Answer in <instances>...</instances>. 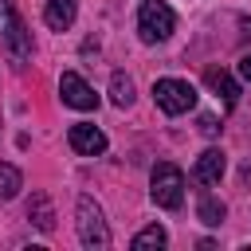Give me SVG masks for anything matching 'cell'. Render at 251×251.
Masks as SVG:
<instances>
[{"label": "cell", "instance_id": "cell-5", "mask_svg": "<svg viewBox=\"0 0 251 251\" xmlns=\"http://www.w3.org/2000/svg\"><path fill=\"white\" fill-rule=\"evenodd\" d=\"M153 102L165 114H184V110L196 106V86L184 82V78H157L153 82Z\"/></svg>", "mask_w": 251, "mask_h": 251}, {"label": "cell", "instance_id": "cell-12", "mask_svg": "<svg viewBox=\"0 0 251 251\" xmlns=\"http://www.w3.org/2000/svg\"><path fill=\"white\" fill-rule=\"evenodd\" d=\"M224 216H227V208H224V200H220V196H200V204H196V220H200V224L220 227V224H224Z\"/></svg>", "mask_w": 251, "mask_h": 251}, {"label": "cell", "instance_id": "cell-3", "mask_svg": "<svg viewBox=\"0 0 251 251\" xmlns=\"http://www.w3.org/2000/svg\"><path fill=\"white\" fill-rule=\"evenodd\" d=\"M75 216H78L75 224H78V243H82V247H90V251L110 247V227H106V216H102V208H98L90 196H78Z\"/></svg>", "mask_w": 251, "mask_h": 251}, {"label": "cell", "instance_id": "cell-14", "mask_svg": "<svg viewBox=\"0 0 251 251\" xmlns=\"http://www.w3.org/2000/svg\"><path fill=\"white\" fill-rule=\"evenodd\" d=\"M165 243H169V235H165V227H157V224H149L145 231H137V235L129 239L133 251H153V247H165Z\"/></svg>", "mask_w": 251, "mask_h": 251}, {"label": "cell", "instance_id": "cell-7", "mask_svg": "<svg viewBox=\"0 0 251 251\" xmlns=\"http://www.w3.org/2000/svg\"><path fill=\"white\" fill-rule=\"evenodd\" d=\"M67 141H71V149L82 153V157H98V153H106V133H102L98 126H90V122H75L71 133H67Z\"/></svg>", "mask_w": 251, "mask_h": 251}, {"label": "cell", "instance_id": "cell-2", "mask_svg": "<svg viewBox=\"0 0 251 251\" xmlns=\"http://www.w3.org/2000/svg\"><path fill=\"white\" fill-rule=\"evenodd\" d=\"M0 39H4V47H8L16 67H24L31 59V35H27V27H24V20H20L12 0H0Z\"/></svg>", "mask_w": 251, "mask_h": 251}, {"label": "cell", "instance_id": "cell-16", "mask_svg": "<svg viewBox=\"0 0 251 251\" xmlns=\"http://www.w3.org/2000/svg\"><path fill=\"white\" fill-rule=\"evenodd\" d=\"M200 133H208V137H216V133H220V122H216L212 114H204V118H200Z\"/></svg>", "mask_w": 251, "mask_h": 251}, {"label": "cell", "instance_id": "cell-9", "mask_svg": "<svg viewBox=\"0 0 251 251\" xmlns=\"http://www.w3.org/2000/svg\"><path fill=\"white\" fill-rule=\"evenodd\" d=\"M78 16V0H47L43 4V24L51 31H67Z\"/></svg>", "mask_w": 251, "mask_h": 251}, {"label": "cell", "instance_id": "cell-15", "mask_svg": "<svg viewBox=\"0 0 251 251\" xmlns=\"http://www.w3.org/2000/svg\"><path fill=\"white\" fill-rule=\"evenodd\" d=\"M20 184H24L20 169H16V165H8V161H0V200H12V196L20 192Z\"/></svg>", "mask_w": 251, "mask_h": 251}, {"label": "cell", "instance_id": "cell-10", "mask_svg": "<svg viewBox=\"0 0 251 251\" xmlns=\"http://www.w3.org/2000/svg\"><path fill=\"white\" fill-rule=\"evenodd\" d=\"M204 82H208V90H216V94L224 98V106H227V110L239 102V82H235L227 71H220V67H208V71H204Z\"/></svg>", "mask_w": 251, "mask_h": 251}, {"label": "cell", "instance_id": "cell-1", "mask_svg": "<svg viewBox=\"0 0 251 251\" xmlns=\"http://www.w3.org/2000/svg\"><path fill=\"white\" fill-rule=\"evenodd\" d=\"M149 196L157 208H180L184 200V173L173 165V161H157L153 165V176H149Z\"/></svg>", "mask_w": 251, "mask_h": 251}, {"label": "cell", "instance_id": "cell-17", "mask_svg": "<svg viewBox=\"0 0 251 251\" xmlns=\"http://www.w3.org/2000/svg\"><path fill=\"white\" fill-rule=\"evenodd\" d=\"M239 75L251 82V55H243V59H239Z\"/></svg>", "mask_w": 251, "mask_h": 251}, {"label": "cell", "instance_id": "cell-11", "mask_svg": "<svg viewBox=\"0 0 251 251\" xmlns=\"http://www.w3.org/2000/svg\"><path fill=\"white\" fill-rule=\"evenodd\" d=\"M27 220H31L39 231H51V227H55V208H51L47 192H35V196L27 200Z\"/></svg>", "mask_w": 251, "mask_h": 251}, {"label": "cell", "instance_id": "cell-13", "mask_svg": "<svg viewBox=\"0 0 251 251\" xmlns=\"http://www.w3.org/2000/svg\"><path fill=\"white\" fill-rule=\"evenodd\" d=\"M110 102H114L118 110H126V106L133 102V78H129V75L114 71V78H110Z\"/></svg>", "mask_w": 251, "mask_h": 251}, {"label": "cell", "instance_id": "cell-6", "mask_svg": "<svg viewBox=\"0 0 251 251\" xmlns=\"http://www.w3.org/2000/svg\"><path fill=\"white\" fill-rule=\"evenodd\" d=\"M59 98H63L71 110H94V106H98L94 86H90L82 75H75V71H63V75H59Z\"/></svg>", "mask_w": 251, "mask_h": 251}, {"label": "cell", "instance_id": "cell-8", "mask_svg": "<svg viewBox=\"0 0 251 251\" xmlns=\"http://www.w3.org/2000/svg\"><path fill=\"white\" fill-rule=\"evenodd\" d=\"M224 169H227V157H224L220 149H204V153L196 157V165H192V180H196V184H216V180L224 176Z\"/></svg>", "mask_w": 251, "mask_h": 251}, {"label": "cell", "instance_id": "cell-18", "mask_svg": "<svg viewBox=\"0 0 251 251\" xmlns=\"http://www.w3.org/2000/svg\"><path fill=\"white\" fill-rule=\"evenodd\" d=\"M243 24V35H251V20H239Z\"/></svg>", "mask_w": 251, "mask_h": 251}, {"label": "cell", "instance_id": "cell-4", "mask_svg": "<svg viewBox=\"0 0 251 251\" xmlns=\"http://www.w3.org/2000/svg\"><path fill=\"white\" fill-rule=\"evenodd\" d=\"M173 27H176V16L165 0H145L137 8V31L145 43H165L173 35Z\"/></svg>", "mask_w": 251, "mask_h": 251}]
</instances>
